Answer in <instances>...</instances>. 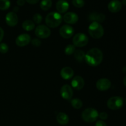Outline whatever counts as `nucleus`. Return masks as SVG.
Here are the masks:
<instances>
[{
    "mask_svg": "<svg viewBox=\"0 0 126 126\" xmlns=\"http://www.w3.org/2000/svg\"><path fill=\"white\" fill-rule=\"evenodd\" d=\"M103 55L102 50L98 48H92L86 54L85 60L89 65L97 66L102 63Z\"/></svg>",
    "mask_w": 126,
    "mask_h": 126,
    "instance_id": "obj_1",
    "label": "nucleus"
},
{
    "mask_svg": "<svg viewBox=\"0 0 126 126\" xmlns=\"http://www.w3.org/2000/svg\"><path fill=\"white\" fill-rule=\"evenodd\" d=\"M45 21L48 27L56 28L61 24L62 22V17L59 12H51L47 15Z\"/></svg>",
    "mask_w": 126,
    "mask_h": 126,
    "instance_id": "obj_2",
    "label": "nucleus"
},
{
    "mask_svg": "<svg viewBox=\"0 0 126 126\" xmlns=\"http://www.w3.org/2000/svg\"><path fill=\"white\" fill-rule=\"evenodd\" d=\"M88 32L92 38L94 39H100L104 34L103 27L100 23L97 22H92L89 27Z\"/></svg>",
    "mask_w": 126,
    "mask_h": 126,
    "instance_id": "obj_3",
    "label": "nucleus"
},
{
    "mask_svg": "<svg viewBox=\"0 0 126 126\" xmlns=\"http://www.w3.org/2000/svg\"><path fill=\"white\" fill-rule=\"evenodd\" d=\"M81 116L85 122L93 123L98 118V112L94 108H89L84 110Z\"/></svg>",
    "mask_w": 126,
    "mask_h": 126,
    "instance_id": "obj_4",
    "label": "nucleus"
},
{
    "mask_svg": "<svg viewBox=\"0 0 126 126\" xmlns=\"http://www.w3.org/2000/svg\"><path fill=\"white\" fill-rule=\"evenodd\" d=\"M124 100L123 98L119 96L111 97L107 102V106L108 108L112 110H117L123 106Z\"/></svg>",
    "mask_w": 126,
    "mask_h": 126,
    "instance_id": "obj_5",
    "label": "nucleus"
},
{
    "mask_svg": "<svg viewBox=\"0 0 126 126\" xmlns=\"http://www.w3.org/2000/svg\"><path fill=\"white\" fill-rule=\"evenodd\" d=\"M89 41L88 37L82 33H79L75 34L73 38V43L75 46L82 47L87 44Z\"/></svg>",
    "mask_w": 126,
    "mask_h": 126,
    "instance_id": "obj_6",
    "label": "nucleus"
},
{
    "mask_svg": "<svg viewBox=\"0 0 126 126\" xmlns=\"http://www.w3.org/2000/svg\"><path fill=\"white\" fill-rule=\"evenodd\" d=\"M35 34L41 39H46L50 36L51 34V31L49 28L44 25H39L36 28Z\"/></svg>",
    "mask_w": 126,
    "mask_h": 126,
    "instance_id": "obj_7",
    "label": "nucleus"
},
{
    "mask_svg": "<svg viewBox=\"0 0 126 126\" xmlns=\"http://www.w3.org/2000/svg\"><path fill=\"white\" fill-rule=\"evenodd\" d=\"M31 36L27 33H23L17 37L16 39V43L17 46L19 47H23L28 45L32 40Z\"/></svg>",
    "mask_w": 126,
    "mask_h": 126,
    "instance_id": "obj_8",
    "label": "nucleus"
},
{
    "mask_svg": "<svg viewBox=\"0 0 126 126\" xmlns=\"http://www.w3.org/2000/svg\"><path fill=\"white\" fill-rule=\"evenodd\" d=\"M60 36L65 39H68L72 37L74 33V30L72 27L68 25H64L59 30Z\"/></svg>",
    "mask_w": 126,
    "mask_h": 126,
    "instance_id": "obj_9",
    "label": "nucleus"
},
{
    "mask_svg": "<svg viewBox=\"0 0 126 126\" xmlns=\"http://www.w3.org/2000/svg\"><path fill=\"white\" fill-rule=\"evenodd\" d=\"M111 81L107 78L100 79L96 82V87L101 91H105L109 89L111 87Z\"/></svg>",
    "mask_w": 126,
    "mask_h": 126,
    "instance_id": "obj_10",
    "label": "nucleus"
},
{
    "mask_svg": "<svg viewBox=\"0 0 126 126\" xmlns=\"http://www.w3.org/2000/svg\"><path fill=\"white\" fill-rule=\"evenodd\" d=\"M60 94L63 98L65 100H71L73 95V91L72 87L68 84H65L62 87Z\"/></svg>",
    "mask_w": 126,
    "mask_h": 126,
    "instance_id": "obj_11",
    "label": "nucleus"
},
{
    "mask_svg": "<svg viewBox=\"0 0 126 126\" xmlns=\"http://www.w3.org/2000/svg\"><path fill=\"white\" fill-rule=\"evenodd\" d=\"M6 22L7 25L10 27H14L18 23V18L15 12H10L6 16Z\"/></svg>",
    "mask_w": 126,
    "mask_h": 126,
    "instance_id": "obj_12",
    "label": "nucleus"
},
{
    "mask_svg": "<svg viewBox=\"0 0 126 126\" xmlns=\"http://www.w3.org/2000/svg\"><path fill=\"white\" fill-rule=\"evenodd\" d=\"M64 22L68 24H75L78 21V16L75 12H69L65 14L63 17Z\"/></svg>",
    "mask_w": 126,
    "mask_h": 126,
    "instance_id": "obj_13",
    "label": "nucleus"
},
{
    "mask_svg": "<svg viewBox=\"0 0 126 126\" xmlns=\"http://www.w3.org/2000/svg\"><path fill=\"white\" fill-rule=\"evenodd\" d=\"M84 80L81 76H76L71 81V86L76 90H81L84 86Z\"/></svg>",
    "mask_w": 126,
    "mask_h": 126,
    "instance_id": "obj_14",
    "label": "nucleus"
},
{
    "mask_svg": "<svg viewBox=\"0 0 126 126\" xmlns=\"http://www.w3.org/2000/svg\"><path fill=\"white\" fill-rule=\"evenodd\" d=\"M108 8L110 12L113 13L119 12L122 8L121 2L119 0H112L108 4Z\"/></svg>",
    "mask_w": 126,
    "mask_h": 126,
    "instance_id": "obj_15",
    "label": "nucleus"
},
{
    "mask_svg": "<svg viewBox=\"0 0 126 126\" xmlns=\"http://www.w3.org/2000/svg\"><path fill=\"white\" fill-rule=\"evenodd\" d=\"M56 9L59 13H65L69 9V3L65 0H59L56 3Z\"/></svg>",
    "mask_w": 126,
    "mask_h": 126,
    "instance_id": "obj_16",
    "label": "nucleus"
},
{
    "mask_svg": "<svg viewBox=\"0 0 126 126\" xmlns=\"http://www.w3.org/2000/svg\"><path fill=\"white\" fill-rule=\"evenodd\" d=\"M74 75V71L71 68L66 66L63 68L60 71V75L63 79L65 80H68L71 79Z\"/></svg>",
    "mask_w": 126,
    "mask_h": 126,
    "instance_id": "obj_17",
    "label": "nucleus"
},
{
    "mask_svg": "<svg viewBox=\"0 0 126 126\" xmlns=\"http://www.w3.org/2000/svg\"><path fill=\"white\" fill-rule=\"evenodd\" d=\"M57 121L58 122L59 124H60V125H66L69 122V117L66 114H65V113H62V112H60L59 114L57 115Z\"/></svg>",
    "mask_w": 126,
    "mask_h": 126,
    "instance_id": "obj_18",
    "label": "nucleus"
},
{
    "mask_svg": "<svg viewBox=\"0 0 126 126\" xmlns=\"http://www.w3.org/2000/svg\"><path fill=\"white\" fill-rule=\"evenodd\" d=\"M89 18L90 20L100 23V22H102L105 20V15L103 14L93 12V13L90 14Z\"/></svg>",
    "mask_w": 126,
    "mask_h": 126,
    "instance_id": "obj_19",
    "label": "nucleus"
},
{
    "mask_svg": "<svg viewBox=\"0 0 126 126\" xmlns=\"http://www.w3.org/2000/svg\"><path fill=\"white\" fill-rule=\"evenodd\" d=\"M22 27L27 32L33 30L35 27V25L33 21L30 20H26L22 23Z\"/></svg>",
    "mask_w": 126,
    "mask_h": 126,
    "instance_id": "obj_20",
    "label": "nucleus"
},
{
    "mask_svg": "<svg viewBox=\"0 0 126 126\" xmlns=\"http://www.w3.org/2000/svg\"><path fill=\"white\" fill-rule=\"evenodd\" d=\"M52 5V0H42L40 3V7L43 11H48Z\"/></svg>",
    "mask_w": 126,
    "mask_h": 126,
    "instance_id": "obj_21",
    "label": "nucleus"
},
{
    "mask_svg": "<svg viewBox=\"0 0 126 126\" xmlns=\"http://www.w3.org/2000/svg\"><path fill=\"white\" fill-rule=\"evenodd\" d=\"M85 55H86V54L82 50H75V53H74L75 59L79 62H81L83 61L84 59H85Z\"/></svg>",
    "mask_w": 126,
    "mask_h": 126,
    "instance_id": "obj_22",
    "label": "nucleus"
},
{
    "mask_svg": "<svg viewBox=\"0 0 126 126\" xmlns=\"http://www.w3.org/2000/svg\"><path fill=\"white\" fill-rule=\"evenodd\" d=\"M71 104L75 109H80L82 107V102L79 98H74L71 100Z\"/></svg>",
    "mask_w": 126,
    "mask_h": 126,
    "instance_id": "obj_23",
    "label": "nucleus"
},
{
    "mask_svg": "<svg viewBox=\"0 0 126 126\" xmlns=\"http://www.w3.org/2000/svg\"><path fill=\"white\" fill-rule=\"evenodd\" d=\"M11 6V2L9 0H0V10L6 11Z\"/></svg>",
    "mask_w": 126,
    "mask_h": 126,
    "instance_id": "obj_24",
    "label": "nucleus"
},
{
    "mask_svg": "<svg viewBox=\"0 0 126 126\" xmlns=\"http://www.w3.org/2000/svg\"><path fill=\"white\" fill-rule=\"evenodd\" d=\"M75 52V46L73 44H69L66 46L65 49V53L66 55H71Z\"/></svg>",
    "mask_w": 126,
    "mask_h": 126,
    "instance_id": "obj_25",
    "label": "nucleus"
},
{
    "mask_svg": "<svg viewBox=\"0 0 126 126\" xmlns=\"http://www.w3.org/2000/svg\"><path fill=\"white\" fill-rule=\"evenodd\" d=\"M72 4L75 7H78V8H81L84 6L85 2L84 0H73Z\"/></svg>",
    "mask_w": 126,
    "mask_h": 126,
    "instance_id": "obj_26",
    "label": "nucleus"
},
{
    "mask_svg": "<svg viewBox=\"0 0 126 126\" xmlns=\"http://www.w3.org/2000/svg\"><path fill=\"white\" fill-rule=\"evenodd\" d=\"M42 20H43V17H42L41 15L39 14H34V16H33V22L36 24H39L41 23V22H42Z\"/></svg>",
    "mask_w": 126,
    "mask_h": 126,
    "instance_id": "obj_27",
    "label": "nucleus"
},
{
    "mask_svg": "<svg viewBox=\"0 0 126 126\" xmlns=\"http://www.w3.org/2000/svg\"><path fill=\"white\" fill-rule=\"evenodd\" d=\"M9 50V47L6 43H0V52L1 54H6Z\"/></svg>",
    "mask_w": 126,
    "mask_h": 126,
    "instance_id": "obj_28",
    "label": "nucleus"
},
{
    "mask_svg": "<svg viewBox=\"0 0 126 126\" xmlns=\"http://www.w3.org/2000/svg\"><path fill=\"white\" fill-rule=\"evenodd\" d=\"M31 41H32V44L36 47L39 46L41 44V41L39 39H38V38H34V39H32Z\"/></svg>",
    "mask_w": 126,
    "mask_h": 126,
    "instance_id": "obj_29",
    "label": "nucleus"
},
{
    "mask_svg": "<svg viewBox=\"0 0 126 126\" xmlns=\"http://www.w3.org/2000/svg\"><path fill=\"white\" fill-rule=\"evenodd\" d=\"M98 117L100 118L102 120H105L108 118V114L105 112H102L100 114H98Z\"/></svg>",
    "mask_w": 126,
    "mask_h": 126,
    "instance_id": "obj_30",
    "label": "nucleus"
},
{
    "mask_svg": "<svg viewBox=\"0 0 126 126\" xmlns=\"http://www.w3.org/2000/svg\"><path fill=\"white\" fill-rule=\"evenodd\" d=\"M95 126H107V124H106L103 121L100 120V121H97V123H95Z\"/></svg>",
    "mask_w": 126,
    "mask_h": 126,
    "instance_id": "obj_31",
    "label": "nucleus"
},
{
    "mask_svg": "<svg viewBox=\"0 0 126 126\" xmlns=\"http://www.w3.org/2000/svg\"><path fill=\"white\" fill-rule=\"evenodd\" d=\"M4 35V30H2V28L0 27V43L1 42V41L3 39Z\"/></svg>",
    "mask_w": 126,
    "mask_h": 126,
    "instance_id": "obj_32",
    "label": "nucleus"
},
{
    "mask_svg": "<svg viewBox=\"0 0 126 126\" xmlns=\"http://www.w3.org/2000/svg\"><path fill=\"white\" fill-rule=\"evenodd\" d=\"M25 3V0H17V5L20 6H22Z\"/></svg>",
    "mask_w": 126,
    "mask_h": 126,
    "instance_id": "obj_33",
    "label": "nucleus"
},
{
    "mask_svg": "<svg viewBox=\"0 0 126 126\" xmlns=\"http://www.w3.org/2000/svg\"><path fill=\"white\" fill-rule=\"evenodd\" d=\"M26 1L30 4H35L39 1V0H26Z\"/></svg>",
    "mask_w": 126,
    "mask_h": 126,
    "instance_id": "obj_34",
    "label": "nucleus"
},
{
    "mask_svg": "<svg viewBox=\"0 0 126 126\" xmlns=\"http://www.w3.org/2000/svg\"><path fill=\"white\" fill-rule=\"evenodd\" d=\"M123 83H124V86L126 87V76L124 78V79H123Z\"/></svg>",
    "mask_w": 126,
    "mask_h": 126,
    "instance_id": "obj_35",
    "label": "nucleus"
},
{
    "mask_svg": "<svg viewBox=\"0 0 126 126\" xmlns=\"http://www.w3.org/2000/svg\"><path fill=\"white\" fill-rule=\"evenodd\" d=\"M121 3H123L124 5H126V0H123Z\"/></svg>",
    "mask_w": 126,
    "mask_h": 126,
    "instance_id": "obj_36",
    "label": "nucleus"
},
{
    "mask_svg": "<svg viewBox=\"0 0 126 126\" xmlns=\"http://www.w3.org/2000/svg\"><path fill=\"white\" fill-rule=\"evenodd\" d=\"M123 72L125 73H126V67H124V68H123Z\"/></svg>",
    "mask_w": 126,
    "mask_h": 126,
    "instance_id": "obj_37",
    "label": "nucleus"
},
{
    "mask_svg": "<svg viewBox=\"0 0 126 126\" xmlns=\"http://www.w3.org/2000/svg\"><path fill=\"white\" fill-rule=\"evenodd\" d=\"M125 101H126V99H125Z\"/></svg>",
    "mask_w": 126,
    "mask_h": 126,
    "instance_id": "obj_38",
    "label": "nucleus"
}]
</instances>
